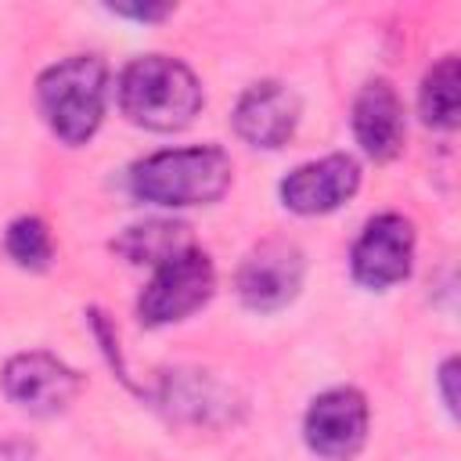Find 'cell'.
<instances>
[{
    "mask_svg": "<svg viewBox=\"0 0 461 461\" xmlns=\"http://www.w3.org/2000/svg\"><path fill=\"white\" fill-rule=\"evenodd\" d=\"M0 382H4V393L11 396V403H18L22 411H29L36 418L61 414L83 389V378L65 360H58L54 353H43V349L11 357L4 364Z\"/></svg>",
    "mask_w": 461,
    "mask_h": 461,
    "instance_id": "cell-7",
    "label": "cell"
},
{
    "mask_svg": "<svg viewBox=\"0 0 461 461\" xmlns=\"http://www.w3.org/2000/svg\"><path fill=\"white\" fill-rule=\"evenodd\" d=\"M303 274H306L303 249L288 238H267L241 259L234 288L249 310L274 313L299 295Z\"/></svg>",
    "mask_w": 461,
    "mask_h": 461,
    "instance_id": "cell-5",
    "label": "cell"
},
{
    "mask_svg": "<svg viewBox=\"0 0 461 461\" xmlns=\"http://www.w3.org/2000/svg\"><path fill=\"white\" fill-rule=\"evenodd\" d=\"M414 263V227L400 212H382L364 223L353 241L349 267L364 288H389L411 274Z\"/></svg>",
    "mask_w": 461,
    "mask_h": 461,
    "instance_id": "cell-8",
    "label": "cell"
},
{
    "mask_svg": "<svg viewBox=\"0 0 461 461\" xmlns=\"http://www.w3.org/2000/svg\"><path fill=\"white\" fill-rule=\"evenodd\" d=\"M158 403L169 411V418L191 425H223L234 418L238 407L234 393L205 371H169L162 378Z\"/></svg>",
    "mask_w": 461,
    "mask_h": 461,
    "instance_id": "cell-12",
    "label": "cell"
},
{
    "mask_svg": "<svg viewBox=\"0 0 461 461\" xmlns=\"http://www.w3.org/2000/svg\"><path fill=\"white\" fill-rule=\"evenodd\" d=\"M418 108H421L425 126H432V130H454L457 126V115H461V65H457L454 54L439 58L425 72L421 90H418Z\"/></svg>",
    "mask_w": 461,
    "mask_h": 461,
    "instance_id": "cell-14",
    "label": "cell"
},
{
    "mask_svg": "<svg viewBox=\"0 0 461 461\" xmlns=\"http://www.w3.org/2000/svg\"><path fill=\"white\" fill-rule=\"evenodd\" d=\"M454 378H457V360L450 357V360H443V367H439V389H443V403H447V411H450V414H457Z\"/></svg>",
    "mask_w": 461,
    "mask_h": 461,
    "instance_id": "cell-17",
    "label": "cell"
},
{
    "mask_svg": "<svg viewBox=\"0 0 461 461\" xmlns=\"http://www.w3.org/2000/svg\"><path fill=\"white\" fill-rule=\"evenodd\" d=\"M4 249L25 270H43L50 263V256H54L50 230H47V223L40 216H18L4 234Z\"/></svg>",
    "mask_w": 461,
    "mask_h": 461,
    "instance_id": "cell-15",
    "label": "cell"
},
{
    "mask_svg": "<svg viewBox=\"0 0 461 461\" xmlns=\"http://www.w3.org/2000/svg\"><path fill=\"white\" fill-rule=\"evenodd\" d=\"M212 288H216L212 259L191 245L155 267L151 281L144 285V292L137 299V317L148 328L184 321L212 299Z\"/></svg>",
    "mask_w": 461,
    "mask_h": 461,
    "instance_id": "cell-4",
    "label": "cell"
},
{
    "mask_svg": "<svg viewBox=\"0 0 461 461\" xmlns=\"http://www.w3.org/2000/svg\"><path fill=\"white\" fill-rule=\"evenodd\" d=\"M230 180H234V166L220 144H191L140 158L130 169V194L137 202L187 209L223 198Z\"/></svg>",
    "mask_w": 461,
    "mask_h": 461,
    "instance_id": "cell-1",
    "label": "cell"
},
{
    "mask_svg": "<svg viewBox=\"0 0 461 461\" xmlns=\"http://www.w3.org/2000/svg\"><path fill=\"white\" fill-rule=\"evenodd\" d=\"M36 101L54 137L86 144L104 119L108 65L97 54H72L36 79Z\"/></svg>",
    "mask_w": 461,
    "mask_h": 461,
    "instance_id": "cell-3",
    "label": "cell"
},
{
    "mask_svg": "<svg viewBox=\"0 0 461 461\" xmlns=\"http://www.w3.org/2000/svg\"><path fill=\"white\" fill-rule=\"evenodd\" d=\"M108 11L133 22H162L166 14H173V4H112Z\"/></svg>",
    "mask_w": 461,
    "mask_h": 461,
    "instance_id": "cell-16",
    "label": "cell"
},
{
    "mask_svg": "<svg viewBox=\"0 0 461 461\" xmlns=\"http://www.w3.org/2000/svg\"><path fill=\"white\" fill-rule=\"evenodd\" d=\"M353 137L375 162H385L400 155L407 122H403V101L389 79H371L360 86L353 101Z\"/></svg>",
    "mask_w": 461,
    "mask_h": 461,
    "instance_id": "cell-11",
    "label": "cell"
},
{
    "mask_svg": "<svg viewBox=\"0 0 461 461\" xmlns=\"http://www.w3.org/2000/svg\"><path fill=\"white\" fill-rule=\"evenodd\" d=\"M299 126V97L277 79L252 83L234 104V130L252 148H281Z\"/></svg>",
    "mask_w": 461,
    "mask_h": 461,
    "instance_id": "cell-10",
    "label": "cell"
},
{
    "mask_svg": "<svg viewBox=\"0 0 461 461\" xmlns=\"http://www.w3.org/2000/svg\"><path fill=\"white\" fill-rule=\"evenodd\" d=\"M115 94H119L122 115L155 133H173V130L191 126V119L202 108L198 76L169 54L133 58L119 72Z\"/></svg>",
    "mask_w": 461,
    "mask_h": 461,
    "instance_id": "cell-2",
    "label": "cell"
},
{
    "mask_svg": "<svg viewBox=\"0 0 461 461\" xmlns=\"http://www.w3.org/2000/svg\"><path fill=\"white\" fill-rule=\"evenodd\" d=\"M367 400L353 385H339L321 393L303 418L306 447L324 461H349L360 454L367 439Z\"/></svg>",
    "mask_w": 461,
    "mask_h": 461,
    "instance_id": "cell-6",
    "label": "cell"
},
{
    "mask_svg": "<svg viewBox=\"0 0 461 461\" xmlns=\"http://www.w3.org/2000/svg\"><path fill=\"white\" fill-rule=\"evenodd\" d=\"M357 187H360L357 158L346 151H335L317 162L295 166L281 180V202H285V209H292L299 216H321V212H331L342 202H349L357 194Z\"/></svg>",
    "mask_w": 461,
    "mask_h": 461,
    "instance_id": "cell-9",
    "label": "cell"
},
{
    "mask_svg": "<svg viewBox=\"0 0 461 461\" xmlns=\"http://www.w3.org/2000/svg\"><path fill=\"white\" fill-rule=\"evenodd\" d=\"M112 249H115L122 259H130V263L158 267V263H166L169 256L191 249V230H187L184 223H176V220H144V223L126 227V230L112 241Z\"/></svg>",
    "mask_w": 461,
    "mask_h": 461,
    "instance_id": "cell-13",
    "label": "cell"
}]
</instances>
